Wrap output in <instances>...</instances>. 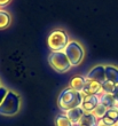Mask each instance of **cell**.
I'll list each match as a JSON object with an SVG mask.
<instances>
[{
	"instance_id": "cb8c5ba5",
	"label": "cell",
	"mask_w": 118,
	"mask_h": 126,
	"mask_svg": "<svg viewBox=\"0 0 118 126\" xmlns=\"http://www.w3.org/2000/svg\"><path fill=\"white\" fill-rule=\"evenodd\" d=\"M116 108H117V109H118V106H117V107H116Z\"/></svg>"
},
{
	"instance_id": "7a4b0ae2",
	"label": "cell",
	"mask_w": 118,
	"mask_h": 126,
	"mask_svg": "<svg viewBox=\"0 0 118 126\" xmlns=\"http://www.w3.org/2000/svg\"><path fill=\"white\" fill-rule=\"evenodd\" d=\"M21 108L20 96L13 91H8L6 97L0 104V115L2 116H15Z\"/></svg>"
},
{
	"instance_id": "5bb4252c",
	"label": "cell",
	"mask_w": 118,
	"mask_h": 126,
	"mask_svg": "<svg viewBox=\"0 0 118 126\" xmlns=\"http://www.w3.org/2000/svg\"><path fill=\"white\" fill-rule=\"evenodd\" d=\"M107 111H108V108L104 107L103 104H101V103H99L98 106L95 107V109L92 111V113L95 116V118L99 120V119H102V118L105 116Z\"/></svg>"
},
{
	"instance_id": "8992f818",
	"label": "cell",
	"mask_w": 118,
	"mask_h": 126,
	"mask_svg": "<svg viewBox=\"0 0 118 126\" xmlns=\"http://www.w3.org/2000/svg\"><path fill=\"white\" fill-rule=\"evenodd\" d=\"M102 93V84L95 80H86V84L82 91L84 96L88 95H99Z\"/></svg>"
},
{
	"instance_id": "4fadbf2b",
	"label": "cell",
	"mask_w": 118,
	"mask_h": 126,
	"mask_svg": "<svg viewBox=\"0 0 118 126\" xmlns=\"http://www.w3.org/2000/svg\"><path fill=\"white\" fill-rule=\"evenodd\" d=\"M105 79L110 80L112 83L118 85V68L114 65L105 66Z\"/></svg>"
},
{
	"instance_id": "2e32d148",
	"label": "cell",
	"mask_w": 118,
	"mask_h": 126,
	"mask_svg": "<svg viewBox=\"0 0 118 126\" xmlns=\"http://www.w3.org/2000/svg\"><path fill=\"white\" fill-rule=\"evenodd\" d=\"M55 126H73L66 115H59L55 118Z\"/></svg>"
},
{
	"instance_id": "30bf717a",
	"label": "cell",
	"mask_w": 118,
	"mask_h": 126,
	"mask_svg": "<svg viewBox=\"0 0 118 126\" xmlns=\"http://www.w3.org/2000/svg\"><path fill=\"white\" fill-rule=\"evenodd\" d=\"M98 119L92 112H84L80 120L78 123V126H96Z\"/></svg>"
},
{
	"instance_id": "ac0fdd59",
	"label": "cell",
	"mask_w": 118,
	"mask_h": 126,
	"mask_svg": "<svg viewBox=\"0 0 118 126\" xmlns=\"http://www.w3.org/2000/svg\"><path fill=\"white\" fill-rule=\"evenodd\" d=\"M105 116L109 117V118L112 119L114 122H117L118 120V109L117 108H110V109H108Z\"/></svg>"
},
{
	"instance_id": "6da1fadb",
	"label": "cell",
	"mask_w": 118,
	"mask_h": 126,
	"mask_svg": "<svg viewBox=\"0 0 118 126\" xmlns=\"http://www.w3.org/2000/svg\"><path fill=\"white\" fill-rule=\"evenodd\" d=\"M83 95L77 91L72 90V88H66L61 92L57 100V104H59L60 109L63 111H67L76 107H80L83 102Z\"/></svg>"
},
{
	"instance_id": "52a82bcc",
	"label": "cell",
	"mask_w": 118,
	"mask_h": 126,
	"mask_svg": "<svg viewBox=\"0 0 118 126\" xmlns=\"http://www.w3.org/2000/svg\"><path fill=\"white\" fill-rule=\"evenodd\" d=\"M87 80H95L99 83H103L105 80V66L96 65L93 69L89 70V72L85 77Z\"/></svg>"
},
{
	"instance_id": "44dd1931",
	"label": "cell",
	"mask_w": 118,
	"mask_h": 126,
	"mask_svg": "<svg viewBox=\"0 0 118 126\" xmlns=\"http://www.w3.org/2000/svg\"><path fill=\"white\" fill-rule=\"evenodd\" d=\"M10 2V0H0V7L1 6H6Z\"/></svg>"
},
{
	"instance_id": "8fae6325",
	"label": "cell",
	"mask_w": 118,
	"mask_h": 126,
	"mask_svg": "<svg viewBox=\"0 0 118 126\" xmlns=\"http://www.w3.org/2000/svg\"><path fill=\"white\" fill-rule=\"evenodd\" d=\"M86 80L87 79H86L85 77L75 76L71 79V81H70V88L77 91L79 93H82L83 88H84V86H85V84H86Z\"/></svg>"
},
{
	"instance_id": "9a60e30c",
	"label": "cell",
	"mask_w": 118,
	"mask_h": 126,
	"mask_svg": "<svg viewBox=\"0 0 118 126\" xmlns=\"http://www.w3.org/2000/svg\"><path fill=\"white\" fill-rule=\"evenodd\" d=\"M10 23V15L7 13L6 10L0 9V30L6 29Z\"/></svg>"
},
{
	"instance_id": "ba28073f",
	"label": "cell",
	"mask_w": 118,
	"mask_h": 126,
	"mask_svg": "<svg viewBox=\"0 0 118 126\" xmlns=\"http://www.w3.org/2000/svg\"><path fill=\"white\" fill-rule=\"evenodd\" d=\"M99 103H100V97H99V95L84 96L80 108L84 110V112H92Z\"/></svg>"
},
{
	"instance_id": "d6986e66",
	"label": "cell",
	"mask_w": 118,
	"mask_h": 126,
	"mask_svg": "<svg viewBox=\"0 0 118 126\" xmlns=\"http://www.w3.org/2000/svg\"><path fill=\"white\" fill-rule=\"evenodd\" d=\"M7 93H8V90H7L6 87H5V86L0 87V104L2 103V101H3V99L6 97Z\"/></svg>"
},
{
	"instance_id": "5b68a950",
	"label": "cell",
	"mask_w": 118,
	"mask_h": 126,
	"mask_svg": "<svg viewBox=\"0 0 118 126\" xmlns=\"http://www.w3.org/2000/svg\"><path fill=\"white\" fill-rule=\"evenodd\" d=\"M63 52H64L66 55L68 56V59H69L72 66L78 65L79 63L83 61L84 54H85L82 45L79 43H77V41H75V40H73V41H70Z\"/></svg>"
},
{
	"instance_id": "7402d4cb",
	"label": "cell",
	"mask_w": 118,
	"mask_h": 126,
	"mask_svg": "<svg viewBox=\"0 0 118 126\" xmlns=\"http://www.w3.org/2000/svg\"><path fill=\"white\" fill-rule=\"evenodd\" d=\"M115 126H118V120L116 122V124H115Z\"/></svg>"
},
{
	"instance_id": "277c9868",
	"label": "cell",
	"mask_w": 118,
	"mask_h": 126,
	"mask_svg": "<svg viewBox=\"0 0 118 126\" xmlns=\"http://www.w3.org/2000/svg\"><path fill=\"white\" fill-rule=\"evenodd\" d=\"M48 63L53 70L60 73L69 71L72 66L64 52H51L48 55Z\"/></svg>"
},
{
	"instance_id": "3957f363",
	"label": "cell",
	"mask_w": 118,
	"mask_h": 126,
	"mask_svg": "<svg viewBox=\"0 0 118 126\" xmlns=\"http://www.w3.org/2000/svg\"><path fill=\"white\" fill-rule=\"evenodd\" d=\"M69 43V37L63 30L52 31L47 38V45L52 52H63Z\"/></svg>"
},
{
	"instance_id": "7c38bea8",
	"label": "cell",
	"mask_w": 118,
	"mask_h": 126,
	"mask_svg": "<svg viewBox=\"0 0 118 126\" xmlns=\"http://www.w3.org/2000/svg\"><path fill=\"white\" fill-rule=\"evenodd\" d=\"M99 97H100V103L103 104L104 107H107L108 109H110V108H116V107H117V103H116L112 94L102 93L101 95L99 94Z\"/></svg>"
},
{
	"instance_id": "ffe728a7",
	"label": "cell",
	"mask_w": 118,
	"mask_h": 126,
	"mask_svg": "<svg viewBox=\"0 0 118 126\" xmlns=\"http://www.w3.org/2000/svg\"><path fill=\"white\" fill-rule=\"evenodd\" d=\"M112 96H114V99H115L116 103H117V106H118V85H116L115 90L112 92Z\"/></svg>"
},
{
	"instance_id": "9c48e42d",
	"label": "cell",
	"mask_w": 118,
	"mask_h": 126,
	"mask_svg": "<svg viewBox=\"0 0 118 126\" xmlns=\"http://www.w3.org/2000/svg\"><path fill=\"white\" fill-rule=\"evenodd\" d=\"M64 115L68 117V119H69L73 125H78L79 120H80L82 116L84 115V110H83L80 107H76V108L67 110Z\"/></svg>"
},
{
	"instance_id": "e0dca14e",
	"label": "cell",
	"mask_w": 118,
	"mask_h": 126,
	"mask_svg": "<svg viewBox=\"0 0 118 126\" xmlns=\"http://www.w3.org/2000/svg\"><path fill=\"white\" fill-rule=\"evenodd\" d=\"M116 87V84L110 81V80L105 79L103 83H102V93H108V94H112L114 90Z\"/></svg>"
},
{
	"instance_id": "603a6c76",
	"label": "cell",
	"mask_w": 118,
	"mask_h": 126,
	"mask_svg": "<svg viewBox=\"0 0 118 126\" xmlns=\"http://www.w3.org/2000/svg\"><path fill=\"white\" fill-rule=\"evenodd\" d=\"M1 86H2V85H1V81H0V87H1Z\"/></svg>"
}]
</instances>
